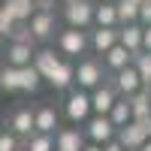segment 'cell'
Segmentation results:
<instances>
[{"instance_id": "obj_1", "label": "cell", "mask_w": 151, "mask_h": 151, "mask_svg": "<svg viewBox=\"0 0 151 151\" xmlns=\"http://www.w3.org/2000/svg\"><path fill=\"white\" fill-rule=\"evenodd\" d=\"M73 85L79 91H94L97 85H103V67H100V60L88 58L79 67H73Z\"/></svg>"}, {"instance_id": "obj_2", "label": "cell", "mask_w": 151, "mask_h": 151, "mask_svg": "<svg viewBox=\"0 0 151 151\" xmlns=\"http://www.w3.org/2000/svg\"><path fill=\"white\" fill-rule=\"evenodd\" d=\"M64 115L70 118V124H85L88 118H91V97H88V91H70L67 103H64Z\"/></svg>"}, {"instance_id": "obj_3", "label": "cell", "mask_w": 151, "mask_h": 151, "mask_svg": "<svg viewBox=\"0 0 151 151\" xmlns=\"http://www.w3.org/2000/svg\"><path fill=\"white\" fill-rule=\"evenodd\" d=\"M64 18H67L70 27H76V30L91 27L94 3H91V0H67V6H64Z\"/></svg>"}, {"instance_id": "obj_4", "label": "cell", "mask_w": 151, "mask_h": 151, "mask_svg": "<svg viewBox=\"0 0 151 151\" xmlns=\"http://www.w3.org/2000/svg\"><path fill=\"white\" fill-rule=\"evenodd\" d=\"M85 139L94 142V145H106L109 139H115V127H112V121L106 115H91L85 121Z\"/></svg>"}, {"instance_id": "obj_5", "label": "cell", "mask_w": 151, "mask_h": 151, "mask_svg": "<svg viewBox=\"0 0 151 151\" xmlns=\"http://www.w3.org/2000/svg\"><path fill=\"white\" fill-rule=\"evenodd\" d=\"M145 139H148V133H145V127H142L139 121H130V124H124V127L115 130V142L124 151H139Z\"/></svg>"}, {"instance_id": "obj_6", "label": "cell", "mask_w": 151, "mask_h": 151, "mask_svg": "<svg viewBox=\"0 0 151 151\" xmlns=\"http://www.w3.org/2000/svg\"><path fill=\"white\" fill-rule=\"evenodd\" d=\"M58 48H60V55H70V58L85 55V48H88V36H85V30H76V27L64 30V33L58 36Z\"/></svg>"}, {"instance_id": "obj_7", "label": "cell", "mask_w": 151, "mask_h": 151, "mask_svg": "<svg viewBox=\"0 0 151 151\" xmlns=\"http://www.w3.org/2000/svg\"><path fill=\"white\" fill-rule=\"evenodd\" d=\"M112 88H115V94H121V97H130V94H136V91L142 88L139 73L133 70V64L121 67V70L115 73V82H112Z\"/></svg>"}, {"instance_id": "obj_8", "label": "cell", "mask_w": 151, "mask_h": 151, "mask_svg": "<svg viewBox=\"0 0 151 151\" xmlns=\"http://www.w3.org/2000/svg\"><path fill=\"white\" fill-rule=\"evenodd\" d=\"M88 97H91V115H109L112 103L118 100V94H115L112 85H97Z\"/></svg>"}, {"instance_id": "obj_9", "label": "cell", "mask_w": 151, "mask_h": 151, "mask_svg": "<svg viewBox=\"0 0 151 151\" xmlns=\"http://www.w3.org/2000/svg\"><path fill=\"white\" fill-rule=\"evenodd\" d=\"M52 139H55V151H82L85 133L79 127H60V130H55Z\"/></svg>"}, {"instance_id": "obj_10", "label": "cell", "mask_w": 151, "mask_h": 151, "mask_svg": "<svg viewBox=\"0 0 151 151\" xmlns=\"http://www.w3.org/2000/svg\"><path fill=\"white\" fill-rule=\"evenodd\" d=\"M27 27H30V33H33V40H48V36L55 33V27H58L55 12H40V9H36L33 15L27 18Z\"/></svg>"}, {"instance_id": "obj_11", "label": "cell", "mask_w": 151, "mask_h": 151, "mask_svg": "<svg viewBox=\"0 0 151 151\" xmlns=\"http://www.w3.org/2000/svg\"><path fill=\"white\" fill-rule=\"evenodd\" d=\"M58 112L55 106H40V109H33V133H48V136H55L58 130Z\"/></svg>"}, {"instance_id": "obj_12", "label": "cell", "mask_w": 151, "mask_h": 151, "mask_svg": "<svg viewBox=\"0 0 151 151\" xmlns=\"http://www.w3.org/2000/svg\"><path fill=\"white\" fill-rule=\"evenodd\" d=\"M118 45H124L130 55L142 52V27L139 24H121L118 27Z\"/></svg>"}, {"instance_id": "obj_13", "label": "cell", "mask_w": 151, "mask_h": 151, "mask_svg": "<svg viewBox=\"0 0 151 151\" xmlns=\"http://www.w3.org/2000/svg\"><path fill=\"white\" fill-rule=\"evenodd\" d=\"M115 42H118V27H97V30H91V40H88V45H91L97 55L109 52Z\"/></svg>"}, {"instance_id": "obj_14", "label": "cell", "mask_w": 151, "mask_h": 151, "mask_svg": "<svg viewBox=\"0 0 151 151\" xmlns=\"http://www.w3.org/2000/svg\"><path fill=\"white\" fill-rule=\"evenodd\" d=\"M127 103H130V118H133V121L142 124V121L151 118V100H148V91H142V88H139L136 94L127 97Z\"/></svg>"}, {"instance_id": "obj_15", "label": "cell", "mask_w": 151, "mask_h": 151, "mask_svg": "<svg viewBox=\"0 0 151 151\" xmlns=\"http://www.w3.org/2000/svg\"><path fill=\"white\" fill-rule=\"evenodd\" d=\"M9 133H15L18 139L33 136V109H18L9 121Z\"/></svg>"}, {"instance_id": "obj_16", "label": "cell", "mask_w": 151, "mask_h": 151, "mask_svg": "<svg viewBox=\"0 0 151 151\" xmlns=\"http://www.w3.org/2000/svg\"><path fill=\"white\" fill-rule=\"evenodd\" d=\"M33 70L42 76V79H48V76H52V70L60 64V55H55L52 48H42V52H33Z\"/></svg>"}, {"instance_id": "obj_17", "label": "cell", "mask_w": 151, "mask_h": 151, "mask_svg": "<svg viewBox=\"0 0 151 151\" xmlns=\"http://www.w3.org/2000/svg\"><path fill=\"white\" fill-rule=\"evenodd\" d=\"M33 60V45H21V42H12L6 48V67H27Z\"/></svg>"}, {"instance_id": "obj_18", "label": "cell", "mask_w": 151, "mask_h": 151, "mask_svg": "<svg viewBox=\"0 0 151 151\" xmlns=\"http://www.w3.org/2000/svg\"><path fill=\"white\" fill-rule=\"evenodd\" d=\"M48 85L55 88V91H67V88H73V64H67V60H60V64L52 70V76L45 79Z\"/></svg>"}, {"instance_id": "obj_19", "label": "cell", "mask_w": 151, "mask_h": 151, "mask_svg": "<svg viewBox=\"0 0 151 151\" xmlns=\"http://www.w3.org/2000/svg\"><path fill=\"white\" fill-rule=\"evenodd\" d=\"M0 6H3V9H6V12H9V15L15 18L18 24H24V21H27V18L33 15V12H36L33 0H3Z\"/></svg>"}, {"instance_id": "obj_20", "label": "cell", "mask_w": 151, "mask_h": 151, "mask_svg": "<svg viewBox=\"0 0 151 151\" xmlns=\"http://www.w3.org/2000/svg\"><path fill=\"white\" fill-rule=\"evenodd\" d=\"M130 60H133V55H130V52H127L124 45H118V42L112 45L109 52H103V64H106V67H109L112 73H118L121 67H127Z\"/></svg>"}, {"instance_id": "obj_21", "label": "cell", "mask_w": 151, "mask_h": 151, "mask_svg": "<svg viewBox=\"0 0 151 151\" xmlns=\"http://www.w3.org/2000/svg\"><path fill=\"white\" fill-rule=\"evenodd\" d=\"M130 64H133V70H136V73H139L142 91H151V52H136Z\"/></svg>"}, {"instance_id": "obj_22", "label": "cell", "mask_w": 151, "mask_h": 151, "mask_svg": "<svg viewBox=\"0 0 151 151\" xmlns=\"http://www.w3.org/2000/svg\"><path fill=\"white\" fill-rule=\"evenodd\" d=\"M42 85V76L33 70V64L27 67H18V91H27V94H36Z\"/></svg>"}, {"instance_id": "obj_23", "label": "cell", "mask_w": 151, "mask_h": 151, "mask_svg": "<svg viewBox=\"0 0 151 151\" xmlns=\"http://www.w3.org/2000/svg\"><path fill=\"white\" fill-rule=\"evenodd\" d=\"M109 121H112V127H124V124H130L133 118H130V103H127V97H118L115 103H112V109H109V115H106Z\"/></svg>"}, {"instance_id": "obj_24", "label": "cell", "mask_w": 151, "mask_h": 151, "mask_svg": "<svg viewBox=\"0 0 151 151\" xmlns=\"http://www.w3.org/2000/svg\"><path fill=\"white\" fill-rule=\"evenodd\" d=\"M91 24H97V27H118L115 3H94V18H91Z\"/></svg>"}, {"instance_id": "obj_25", "label": "cell", "mask_w": 151, "mask_h": 151, "mask_svg": "<svg viewBox=\"0 0 151 151\" xmlns=\"http://www.w3.org/2000/svg\"><path fill=\"white\" fill-rule=\"evenodd\" d=\"M136 15H139V3H133V0H115L118 27H121V24H136Z\"/></svg>"}, {"instance_id": "obj_26", "label": "cell", "mask_w": 151, "mask_h": 151, "mask_svg": "<svg viewBox=\"0 0 151 151\" xmlns=\"http://www.w3.org/2000/svg\"><path fill=\"white\" fill-rule=\"evenodd\" d=\"M27 148L24 151H55V139L48 133H33V136H27Z\"/></svg>"}, {"instance_id": "obj_27", "label": "cell", "mask_w": 151, "mask_h": 151, "mask_svg": "<svg viewBox=\"0 0 151 151\" xmlns=\"http://www.w3.org/2000/svg\"><path fill=\"white\" fill-rule=\"evenodd\" d=\"M9 40H12V42H21V45H33V42H36L33 33H30V27H27V21H24V24H15L12 33H9Z\"/></svg>"}, {"instance_id": "obj_28", "label": "cell", "mask_w": 151, "mask_h": 151, "mask_svg": "<svg viewBox=\"0 0 151 151\" xmlns=\"http://www.w3.org/2000/svg\"><path fill=\"white\" fill-rule=\"evenodd\" d=\"M0 88H3V91H18V70L15 67L0 70Z\"/></svg>"}, {"instance_id": "obj_29", "label": "cell", "mask_w": 151, "mask_h": 151, "mask_svg": "<svg viewBox=\"0 0 151 151\" xmlns=\"http://www.w3.org/2000/svg\"><path fill=\"white\" fill-rule=\"evenodd\" d=\"M21 148V139H18V136L15 133H3V130H0V151H18Z\"/></svg>"}, {"instance_id": "obj_30", "label": "cell", "mask_w": 151, "mask_h": 151, "mask_svg": "<svg viewBox=\"0 0 151 151\" xmlns=\"http://www.w3.org/2000/svg\"><path fill=\"white\" fill-rule=\"evenodd\" d=\"M15 24H18V21L12 18L9 12L3 9V6H0V36H9V33H12V27H15Z\"/></svg>"}, {"instance_id": "obj_31", "label": "cell", "mask_w": 151, "mask_h": 151, "mask_svg": "<svg viewBox=\"0 0 151 151\" xmlns=\"http://www.w3.org/2000/svg\"><path fill=\"white\" fill-rule=\"evenodd\" d=\"M136 24H139V27H148V24H151V0H142V3H139V15H136Z\"/></svg>"}, {"instance_id": "obj_32", "label": "cell", "mask_w": 151, "mask_h": 151, "mask_svg": "<svg viewBox=\"0 0 151 151\" xmlns=\"http://www.w3.org/2000/svg\"><path fill=\"white\" fill-rule=\"evenodd\" d=\"M142 52H151V24L142 27Z\"/></svg>"}, {"instance_id": "obj_33", "label": "cell", "mask_w": 151, "mask_h": 151, "mask_svg": "<svg viewBox=\"0 0 151 151\" xmlns=\"http://www.w3.org/2000/svg\"><path fill=\"white\" fill-rule=\"evenodd\" d=\"M103 151H124V148H121V145H118V142H115V139H109V142H106V145H103Z\"/></svg>"}, {"instance_id": "obj_34", "label": "cell", "mask_w": 151, "mask_h": 151, "mask_svg": "<svg viewBox=\"0 0 151 151\" xmlns=\"http://www.w3.org/2000/svg\"><path fill=\"white\" fill-rule=\"evenodd\" d=\"M82 151H103V145H94V142H85Z\"/></svg>"}, {"instance_id": "obj_35", "label": "cell", "mask_w": 151, "mask_h": 151, "mask_svg": "<svg viewBox=\"0 0 151 151\" xmlns=\"http://www.w3.org/2000/svg\"><path fill=\"white\" fill-rule=\"evenodd\" d=\"M142 127H145V133H148V139H151V118H148V121H142Z\"/></svg>"}, {"instance_id": "obj_36", "label": "cell", "mask_w": 151, "mask_h": 151, "mask_svg": "<svg viewBox=\"0 0 151 151\" xmlns=\"http://www.w3.org/2000/svg\"><path fill=\"white\" fill-rule=\"evenodd\" d=\"M139 151H151V139H145V142H142V148H139Z\"/></svg>"}, {"instance_id": "obj_37", "label": "cell", "mask_w": 151, "mask_h": 151, "mask_svg": "<svg viewBox=\"0 0 151 151\" xmlns=\"http://www.w3.org/2000/svg\"><path fill=\"white\" fill-rule=\"evenodd\" d=\"M97 3H115V0H97Z\"/></svg>"}, {"instance_id": "obj_38", "label": "cell", "mask_w": 151, "mask_h": 151, "mask_svg": "<svg viewBox=\"0 0 151 151\" xmlns=\"http://www.w3.org/2000/svg\"><path fill=\"white\" fill-rule=\"evenodd\" d=\"M40 3H45V0H33V6H40Z\"/></svg>"}, {"instance_id": "obj_39", "label": "cell", "mask_w": 151, "mask_h": 151, "mask_svg": "<svg viewBox=\"0 0 151 151\" xmlns=\"http://www.w3.org/2000/svg\"><path fill=\"white\" fill-rule=\"evenodd\" d=\"M0 48H3V36H0Z\"/></svg>"}, {"instance_id": "obj_40", "label": "cell", "mask_w": 151, "mask_h": 151, "mask_svg": "<svg viewBox=\"0 0 151 151\" xmlns=\"http://www.w3.org/2000/svg\"><path fill=\"white\" fill-rule=\"evenodd\" d=\"M133 3H142V0H133Z\"/></svg>"}, {"instance_id": "obj_41", "label": "cell", "mask_w": 151, "mask_h": 151, "mask_svg": "<svg viewBox=\"0 0 151 151\" xmlns=\"http://www.w3.org/2000/svg\"><path fill=\"white\" fill-rule=\"evenodd\" d=\"M148 100H151V91H148Z\"/></svg>"}, {"instance_id": "obj_42", "label": "cell", "mask_w": 151, "mask_h": 151, "mask_svg": "<svg viewBox=\"0 0 151 151\" xmlns=\"http://www.w3.org/2000/svg\"><path fill=\"white\" fill-rule=\"evenodd\" d=\"M18 151H24V148H18Z\"/></svg>"}]
</instances>
